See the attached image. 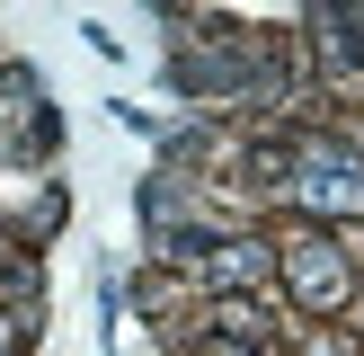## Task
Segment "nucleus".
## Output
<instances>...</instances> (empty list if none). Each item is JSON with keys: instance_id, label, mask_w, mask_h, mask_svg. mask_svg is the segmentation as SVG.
<instances>
[{"instance_id": "nucleus-3", "label": "nucleus", "mask_w": 364, "mask_h": 356, "mask_svg": "<svg viewBox=\"0 0 364 356\" xmlns=\"http://www.w3.org/2000/svg\"><path fill=\"white\" fill-rule=\"evenodd\" d=\"M18 338H27V320H18V312H0V356H9Z\"/></svg>"}, {"instance_id": "nucleus-1", "label": "nucleus", "mask_w": 364, "mask_h": 356, "mask_svg": "<svg viewBox=\"0 0 364 356\" xmlns=\"http://www.w3.org/2000/svg\"><path fill=\"white\" fill-rule=\"evenodd\" d=\"M284 285H294V303H311V312H338L355 276H347V258H338L320 231H302V241L284 249Z\"/></svg>"}, {"instance_id": "nucleus-2", "label": "nucleus", "mask_w": 364, "mask_h": 356, "mask_svg": "<svg viewBox=\"0 0 364 356\" xmlns=\"http://www.w3.org/2000/svg\"><path fill=\"white\" fill-rule=\"evenodd\" d=\"M302 196H311L320 214H364V169L338 160V152H320L311 169H302Z\"/></svg>"}]
</instances>
